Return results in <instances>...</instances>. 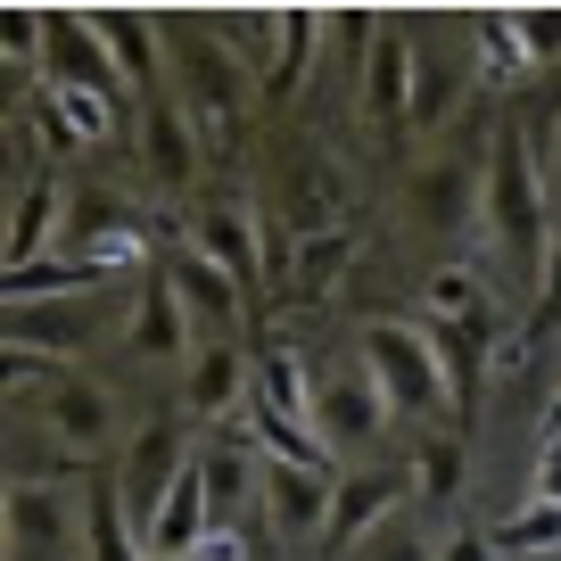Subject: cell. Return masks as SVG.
Returning a JSON list of instances; mask_svg holds the SVG:
<instances>
[{
    "instance_id": "cell-1",
    "label": "cell",
    "mask_w": 561,
    "mask_h": 561,
    "mask_svg": "<svg viewBox=\"0 0 561 561\" xmlns=\"http://www.w3.org/2000/svg\"><path fill=\"white\" fill-rule=\"evenodd\" d=\"M479 191H488V231L520 273H545V248H553V207H545V165L528 149L520 124H495L488 133V165H479Z\"/></svg>"
},
{
    "instance_id": "cell-2",
    "label": "cell",
    "mask_w": 561,
    "mask_h": 561,
    "mask_svg": "<svg viewBox=\"0 0 561 561\" xmlns=\"http://www.w3.org/2000/svg\"><path fill=\"white\" fill-rule=\"evenodd\" d=\"M355 364L371 371V388L388 397V413H438V404H455L446 355H438V331H430V322H364Z\"/></svg>"
},
{
    "instance_id": "cell-3",
    "label": "cell",
    "mask_w": 561,
    "mask_h": 561,
    "mask_svg": "<svg viewBox=\"0 0 561 561\" xmlns=\"http://www.w3.org/2000/svg\"><path fill=\"white\" fill-rule=\"evenodd\" d=\"M42 83H50V91H91V100L140 116V91L116 75V58H107L91 9H42Z\"/></svg>"
},
{
    "instance_id": "cell-4",
    "label": "cell",
    "mask_w": 561,
    "mask_h": 561,
    "mask_svg": "<svg viewBox=\"0 0 561 561\" xmlns=\"http://www.w3.org/2000/svg\"><path fill=\"white\" fill-rule=\"evenodd\" d=\"M388 397L371 388L364 364H314V438L322 455H364L388 438Z\"/></svg>"
},
{
    "instance_id": "cell-5",
    "label": "cell",
    "mask_w": 561,
    "mask_h": 561,
    "mask_svg": "<svg viewBox=\"0 0 561 561\" xmlns=\"http://www.w3.org/2000/svg\"><path fill=\"white\" fill-rule=\"evenodd\" d=\"M355 100L371 133H413V18H380L355 58Z\"/></svg>"
},
{
    "instance_id": "cell-6",
    "label": "cell",
    "mask_w": 561,
    "mask_h": 561,
    "mask_svg": "<svg viewBox=\"0 0 561 561\" xmlns=\"http://www.w3.org/2000/svg\"><path fill=\"white\" fill-rule=\"evenodd\" d=\"M471 91V18H413V124L455 116Z\"/></svg>"
},
{
    "instance_id": "cell-7",
    "label": "cell",
    "mask_w": 561,
    "mask_h": 561,
    "mask_svg": "<svg viewBox=\"0 0 561 561\" xmlns=\"http://www.w3.org/2000/svg\"><path fill=\"white\" fill-rule=\"evenodd\" d=\"M198 455H182V421H149L133 446H124V471H116V495L124 512H133V528L149 537V520L165 512V495H174V479L191 471Z\"/></svg>"
},
{
    "instance_id": "cell-8",
    "label": "cell",
    "mask_w": 561,
    "mask_h": 561,
    "mask_svg": "<svg viewBox=\"0 0 561 561\" xmlns=\"http://www.w3.org/2000/svg\"><path fill=\"white\" fill-rule=\"evenodd\" d=\"M158 273L174 280L182 314H191L198 331H231V322L248 314V280H231L198 240H165V248H158Z\"/></svg>"
},
{
    "instance_id": "cell-9",
    "label": "cell",
    "mask_w": 561,
    "mask_h": 561,
    "mask_svg": "<svg viewBox=\"0 0 561 561\" xmlns=\"http://www.w3.org/2000/svg\"><path fill=\"white\" fill-rule=\"evenodd\" d=\"M404 198H413V224L430 231V240H455V231L488 224L479 165H462V158H421V165H413V182H404Z\"/></svg>"
},
{
    "instance_id": "cell-10",
    "label": "cell",
    "mask_w": 561,
    "mask_h": 561,
    "mask_svg": "<svg viewBox=\"0 0 561 561\" xmlns=\"http://www.w3.org/2000/svg\"><path fill=\"white\" fill-rule=\"evenodd\" d=\"M83 537V504L58 479H9V553L18 561H50Z\"/></svg>"
},
{
    "instance_id": "cell-11",
    "label": "cell",
    "mask_w": 561,
    "mask_h": 561,
    "mask_svg": "<svg viewBox=\"0 0 561 561\" xmlns=\"http://www.w3.org/2000/svg\"><path fill=\"white\" fill-rule=\"evenodd\" d=\"M331 504H339L331 462L264 455V528H273V537H322V528H331Z\"/></svg>"
},
{
    "instance_id": "cell-12",
    "label": "cell",
    "mask_w": 561,
    "mask_h": 561,
    "mask_svg": "<svg viewBox=\"0 0 561 561\" xmlns=\"http://www.w3.org/2000/svg\"><path fill=\"white\" fill-rule=\"evenodd\" d=\"M140 158H149V182H158V198H182L198 191V165H207V140H198L191 107L182 100H149L140 107Z\"/></svg>"
},
{
    "instance_id": "cell-13",
    "label": "cell",
    "mask_w": 561,
    "mask_h": 561,
    "mask_svg": "<svg viewBox=\"0 0 561 561\" xmlns=\"http://www.w3.org/2000/svg\"><path fill=\"white\" fill-rule=\"evenodd\" d=\"M42 421H50V438L67 446V455H83V462H100L107 446H116V404H107V388L83 380L75 364L42 388Z\"/></svg>"
},
{
    "instance_id": "cell-14",
    "label": "cell",
    "mask_w": 561,
    "mask_h": 561,
    "mask_svg": "<svg viewBox=\"0 0 561 561\" xmlns=\"http://www.w3.org/2000/svg\"><path fill=\"white\" fill-rule=\"evenodd\" d=\"M91 25H100L116 75L140 91V107H149L158 100V75H165V18L158 9H91Z\"/></svg>"
},
{
    "instance_id": "cell-15",
    "label": "cell",
    "mask_w": 561,
    "mask_h": 561,
    "mask_svg": "<svg viewBox=\"0 0 561 561\" xmlns=\"http://www.w3.org/2000/svg\"><path fill=\"white\" fill-rule=\"evenodd\" d=\"M248 413L280 421V430H298V438H314V364H306L298 347H264L256 355V404H248Z\"/></svg>"
},
{
    "instance_id": "cell-16",
    "label": "cell",
    "mask_w": 561,
    "mask_h": 561,
    "mask_svg": "<svg viewBox=\"0 0 561 561\" xmlns=\"http://www.w3.org/2000/svg\"><path fill=\"white\" fill-rule=\"evenodd\" d=\"M133 355H149V364H191V314H182L174 280L149 264L140 273V298H133Z\"/></svg>"
},
{
    "instance_id": "cell-17",
    "label": "cell",
    "mask_w": 561,
    "mask_h": 561,
    "mask_svg": "<svg viewBox=\"0 0 561 561\" xmlns=\"http://www.w3.org/2000/svg\"><path fill=\"white\" fill-rule=\"evenodd\" d=\"M397 479H380V471H355V479H339V504H331V528H322V553H347V545H371L388 520H397Z\"/></svg>"
},
{
    "instance_id": "cell-18",
    "label": "cell",
    "mask_w": 561,
    "mask_h": 561,
    "mask_svg": "<svg viewBox=\"0 0 561 561\" xmlns=\"http://www.w3.org/2000/svg\"><path fill=\"white\" fill-rule=\"evenodd\" d=\"M182 380H191V413L198 421H224V413H240V397H256V364H248L231 339H207V347L182 364Z\"/></svg>"
},
{
    "instance_id": "cell-19",
    "label": "cell",
    "mask_w": 561,
    "mask_h": 561,
    "mask_svg": "<svg viewBox=\"0 0 561 561\" xmlns=\"http://www.w3.org/2000/svg\"><path fill=\"white\" fill-rule=\"evenodd\" d=\"M67 224V182L58 174H25L18 182V207H9V273L50 256V231Z\"/></svg>"
},
{
    "instance_id": "cell-20",
    "label": "cell",
    "mask_w": 561,
    "mask_h": 561,
    "mask_svg": "<svg viewBox=\"0 0 561 561\" xmlns=\"http://www.w3.org/2000/svg\"><path fill=\"white\" fill-rule=\"evenodd\" d=\"M280 273H289V289H298L306 306L339 298V280L355 273V231H347V224H339V231H298V240H289V264H280Z\"/></svg>"
},
{
    "instance_id": "cell-21",
    "label": "cell",
    "mask_w": 561,
    "mask_h": 561,
    "mask_svg": "<svg viewBox=\"0 0 561 561\" xmlns=\"http://www.w3.org/2000/svg\"><path fill=\"white\" fill-rule=\"evenodd\" d=\"M207 537H215V504H207V479H198V462H191V471L174 479V495H165V512L149 520V553L191 561Z\"/></svg>"
},
{
    "instance_id": "cell-22",
    "label": "cell",
    "mask_w": 561,
    "mask_h": 561,
    "mask_svg": "<svg viewBox=\"0 0 561 561\" xmlns=\"http://www.w3.org/2000/svg\"><path fill=\"white\" fill-rule=\"evenodd\" d=\"M191 240L207 248V256L224 264L231 280H256V264H264V256H256L264 224H256L248 207H231V198H215V207H198V215H191Z\"/></svg>"
},
{
    "instance_id": "cell-23",
    "label": "cell",
    "mask_w": 561,
    "mask_h": 561,
    "mask_svg": "<svg viewBox=\"0 0 561 561\" xmlns=\"http://www.w3.org/2000/svg\"><path fill=\"white\" fill-rule=\"evenodd\" d=\"M331 34V18L322 9H280V58H273V75H264V91L256 100H273V107H289L306 91V75H314V42Z\"/></svg>"
},
{
    "instance_id": "cell-24",
    "label": "cell",
    "mask_w": 561,
    "mask_h": 561,
    "mask_svg": "<svg viewBox=\"0 0 561 561\" xmlns=\"http://www.w3.org/2000/svg\"><path fill=\"white\" fill-rule=\"evenodd\" d=\"M83 331H91V314H83V298H42V306H9V347H34V355H67V347H83Z\"/></svg>"
},
{
    "instance_id": "cell-25",
    "label": "cell",
    "mask_w": 561,
    "mask_h": 561,
    "mask_svg": "<svg viewBox=\"0 0 561 561\" xmlns=\"http://www.w3.org/2000/svg\"><path fill=\"white\" fill-rule=\"evenodd\" d=\"M0 289H9V306H42V298H91V289H107V273L67 248V256H42L25 273H0Z\"/></svg>"
},
{
    "instance_id": "cell-26",
    "label": "cell",
    "mask_w": 561,
    "mask_h": 561,
    "mask_svg": "<svg viewBox=\"0 0 561 561\" xmlns=\"http://www.w3.org/2000/svg\"><path fill=\"white\" fill-rule=\"evenodd\" d=\"M280 191H289V215H298V231H339V207H347V174H339L331 158H298L289 174H280Z\"/></svg>"
},
{
    "instance_id": "cell-27",
    "label": "cell",
    "mask_w": 561,
    "mask_h": 561,
    "mask_svg": "<svg viewBox=\"0 0 561 561\" xmlns=\"http://www.w3.org/2000/svg\"><path fill=\"white\" fill-rule=\"evenodd\" d=\"M430 322H462V331L495 322V298H488V280H479V273H471L462 256L430 273Z\"/></svg>"
},
{
    "instance_id": "cell-28",
    "label": "cell",
    "mask_w": 561,
    "mask_h": 561,
    "mask_svg": "<svg viewBox=\"0 0 561 561\" xmlns=\"http://www.w3.org/2000/svg\"><path fill=\"white\" fill-rule=\"evenodd\" d=\"M462 479H471L462 438H421V455H413V495H421V504H455Z\"/></svg>"
},
{
    "instance_id": "cell-29",
    "label": "cell",
    "mask_w": 561,
    "mask_h": 561,
    "mask_svg": "<svg viewBox=\"0 0 561 561\" xmlns=\"http://www.w3.org/2000/svg\"><path fill=\"white\" fill-rule=\"evenodd\" d=\"M495 553H561V504H545V495H528L520 512H512L504 528H488Z\"/></svg>"
},
{
    "instance_id": "cell-30",
    "label": "cell",
    "mask_w": 561,
    "mask_h": 561,
    "mask_svg": "<svg viewBox=\"0 0 561 561\" xmlns=\"http://www.w3.org/2000/svg\"><path fill=\"white\" fill-rule=\"evenodd\" d=\"M471 50H479V67H488L495 83H520V75H528L520 34H512V18H504V9H479V18H471Z\"/></svg>"
},
{
    "instance_id": "cell-31",
    "label": "cell",
    "mask_w": 561,
    "mask_h": 561,
    "mask_svg": "<svg viewBox=\"0 0 561 561\" xmlns=\"http://www.w3.org/2000/svg\"><path fill=\"white\" fill-rule=\"evenodd\" d=\"M504 18H512V34H520L528 67H561V9H537V0H528V9H504Z\"/></svg>"
},
{
    "instance_id": "cell-32",
    "label": "cell",
    "mask_w": 561,
    "mask_h": 561,
    "mask_svg": "<svg viewBox=\"0 0 561 561\" xmlns=\"http://www.w3.org/2000/svg\"><path fill=\"white\" fill-rule=\"evenodd\" d=\"M0 67L9 75H25V67H42V9H0Z\"/></svg>"
},
{
    "instance_id": "cell-33",
    "label": "cell",
    "mask_w": 561,
    "mask_h": 561,
    "mask_svg": "<svg viewBox=\"0 0 561 561\" xmlns=\"http://www.w3.org/2000/svg\"><path fill=\"white\" fill-rule=\"evenodd\" d=\"M364 561H438V545L421 537V528H413V520H388V528H380V537H371V545H364Z\"/></svg>"
},
{
    "instance_id": "cell-34",
    "label": "cell",
    "mask_w": 561,
    "mask_h": 561,
    "mask_svg": "<svg viewBox=\"0 0 561 561\" xmlns=\"http://www.w3.org/2000/svg\"><path fill=\"white\" fill-rule=\"evenodd\" d=\"M438 561H495V537H488V528H471V520H462L455 537H438Z\"/></svg>"
},
{
    "instance_id": "cell-35",
    "label": "cell",
    "mask_w": 561,
    "mask_h": 561,
    "mask_svg": "<svg viewBox=\"0 0 561 561\" xmlns=\"http://www.w3.org/2000/svg\"><path fill=\"white\" fill-rule=\"evenodd\" d=\"M537 165H545V207H553V224H561V116L545 124V149H537Z\"/></svg>"
},
{
    "instance_id": "cell-36",
    "label": "cell",
    "mask_w": 561,
    "mask_h": 561,
    "mask_svg": "<svg viewBox=\"0 0 561 561\" xmlns=\"http://www.w3.org/2000/svg\"><path fill=\"white\" fill-rule=\"evenodd\" d=\"M528 495L561 504V438H545V455H537V488H528Z\"/></svg>"
},
{
    "instance_id": "cell-37",
    "label": "cell",
    "mask_w": 561,
    "mask_h": 561,
    "mask_svg": "<svg viewBox=\"0 0 561 561\" xmlns=\"http://www.w3.org/2000/svg\"><path fill=\"white\" fill-rule=\"evenodd\" d=\"M545 421H553V438H561V397H553V404H545Z\"/></svg>"
}]
</instances>
